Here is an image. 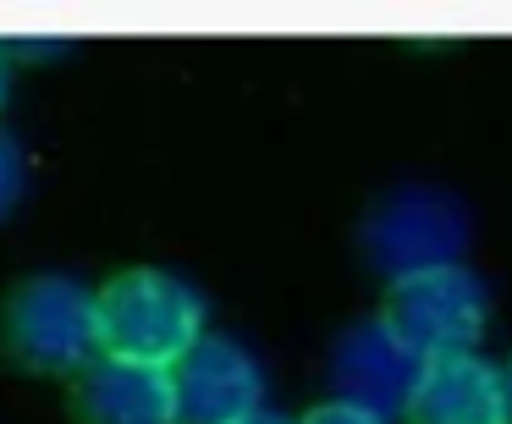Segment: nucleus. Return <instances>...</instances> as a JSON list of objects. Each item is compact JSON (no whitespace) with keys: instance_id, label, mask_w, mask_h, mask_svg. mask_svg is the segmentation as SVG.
<instances>
[{"instance_id":"nucleus-1","label":"nucleus","mask_w":512,"mask_h":424,"mask_svg":"<svg viewBox=\"0 0 512 424\" xmlns=\"http://www.w3.org/2000/svg\"><path fill=\"white\" fill-rule=\"evenodd\" d=\"M204 336V298L171 270H122L100 292V347L171 369Z\"/></svg>"},{"instance_id":"nucleus-2","label":"nucleus","mask_w":512,"mask_h":424,"mask_svg":"<svg viewBox=\"0 0 512 424\" xmlns=\"http://www.w3.org/2000/svg\"><path fill=\"white\" fill-rule=\"evenodd\" d=\"M6 347L23 369L67 375L89 369L100 347V292L72 276H34L6 303Z\"/></svg>"},{"instance_id":"nucleus-3","label":"nucleus","mask_w":512,"mask_h":424,"mask_svg":"<svg viewBox=\"0 0 512 424\" xmlns=\"http://www.w3.org/2000/svg\"><path fill=\"white\" fill-rule=\"evenodd\" d=\"M463 248H468V210L446 188H397L364 221V254L391 281L463 265Z\"/></svg>"},{"instance_id":"nucleus-4","label":"nucleus","mask_w":512,"mask_h":424,"mask_svg":"<svg viewBox=\"0 0 512 424\" xmlns=\"http://www.w3.org/2000/svg\"><path fill=\"white\" fill-rule=\"evenodd\" d=\"M485 314H490V298L479 287V276L468 265H446V270L391 281L380 320L430 364V358L474 353V342L485 336Z\"/></svg>"},{"instance_id":"nucleus-5","label":"nucleus","mask_w":512,"mask_h":424,"mask_svg":"<svg viewBox=\"0 0 512 424\" xmlns=\"http://www.w3.org/2000/svg\"><path fill=\"white\" fill-rule=\"evenodd\" d=\"M171 402L177 424H237L265 408V375L259 358L232 336L204 331L188 353L171 364Z\"/></svg>"},{"instance_id":"nucleus-6","label":"nucleus","mask_w":512,"mask_h":424,"mask_svg":"<svg viewBox=\"0 0 512 424\" xmlns=\"http://www.w3.org/2000/svg\"><path fill=\"white\" fill-rule=\"evenodd\" d=\"M419 375H424V358L413 353L386 320H358L353 331H342V342H336V353H331L336 402L369 408V413H380V419L408 408Z\"/></svg>"},{"instance_id":"nucleus-7","label":"nucleus","mask_w":512,"mask_h":424,"mask_svg":"<svg viewBox=\"0 0 512 424\" xmlns=\"http://www.w3.org/2000/svg\"><path fill=\"white\" fill-rule=\"evenodd\" d=\"M72 408H78V424H177L171 369L100 353L89 369H78Z\"/></svg>"},{"instance_id":"nucleus-8","label":"nucleus","mask_w":512,"mask_h":424,"mask_svg":"<svg viewBox=\"0 0 512 424\" xmlns=\"http://www.w3.org/2000/svg\"><path fill=\"white\" fill-rule=\"evenodd\" d=\"M408 424H507V391H501V369L485 364L479 353L457 358H430L413 386Z\"/></svg>"},{"instance_id":"nucleus-9","label":"nucleus","mask_w":512,"mask_h":424,"mask_svg":"<svg viewBox=\"0 0 512 424\" xmlns=\"http://www.w3.org/2000/svg\"><path fill=\"white\" fill-rule=\"evenodd\" d=\"M23 188H28V160H23V144H17L6 127H0V215H12L23 204Z\"/></svg>"},{"instance_id":"nucleus-10","label":"nucleus","mask_w":512,"mask_h":424,"mask_svg":"<svg viewBox=\"0 0 512 424\" xmlns=\"http://www.w3.org/2000/svg\"><path fill=\"white\" fill-rule=\"evenodd\" d=\"M298 424H386L380 413H369V408H353V402H320V408H309Z\"/></svg>"},{"instance_id":"nucleus-11","label":"nucleus","mask_w":512,"mask_h":424,"mask_svg":"<svg viewBox=\"0 0 512 424\" xmlns=\"http://www.w3.org/2000/svg\"><path fill=\"white\" fill-rule=\"evenodd\" d=\"M237 424H287L281 413H270V408H259V413H248V419H237Z\"/></svg>"},{"instance_id":"nucleus-12","label":"nucleus","mask_w":512,"mask_h":424,"mask_svg":"<svg viewBox=\"0 0 512 424\" xmlns=\"http://www.w3.org/2000/svg\"><path fill=\"white\" fill-rule=\"evenodd\" d=\"M6 89H12V67H6V45H0V105H6Z\"/></svg>"},{"instance_id":"nucleus-13","label":"nucleus","mask_w":512,"mask_h":424,"mask_svg":"<svg viewBox=\"0 0 512 424\" xmlns=\"http://www.w3.org/2000/svg\"><path fill=\"white\" fill-rule=\"evenodd\" d=\"M501 391H507V424H512V364L501 369Z\"/></svg>"}]
</instances>
